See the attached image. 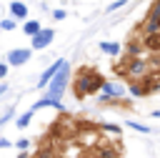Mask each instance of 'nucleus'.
<instances>
[{"label": "nucleus", "instance_id": "28", "mask_svg": "<svg viewBox=\"0 0 160 158\" xmlns=\"http://www.w3.org/2000/svg\"><path fill=\"white\" fill-rule=\"evenodd\" d=\"M150 115H152V118H160V108H158V110H152Z\"/></svg>", "mask_w": 160, "mask_h": 158}, {"label": "nucleus", "instance_id": "1", "mask_svg": "<svg viewBox=\"0 0 160 158\" xmlns=\"http://www.w3.org/2000/svg\"><path fill=\"white\" fill-rule=\"evenodd\" d=\"M105 78L98 73V70H80V75L75 78V98H85V95H92L102 88Z\"/></svg>", "mask_w": 160, "mask_h": 158}, {"label": "nucleus", "instance_id": "6", "mask_svg": "<svg viewBox=\"0 0 160 158\" xmlns=\"http://www.w3.org/2000/svg\"><path fill=\"white\" fill-rule=\"evenodd\" d=\"M52 40H55V30H52V28H42L35 38H30V50H42V48H48Z\"/></svg>", "mask_w": 160, "mask_h": 158}, {"label": "nucleus", "instance_id": "27", "mask_svg": "<svg viewBox=\"0 0 160 158\" xmlns=\"http://www.w3.org/2000/svg\"><path fill=\"white\" fill-rule=\"evenodd\" d=\"M8 88H10V85H8L5 80H0V95H5V93H8Z\"/></svg>", "mask_w": 160, "mask_h": 158}, {"label": "nucleus", "instance_id": "29", "mask_svg": "<svg viewBox=\"0 0 160 158\" xmlns=\"http://www.w3.org/2000/svg\"><path fill=\"white\" fill-rule=\"evenodd\" d=\"M18 158H30V155H28V153H20V155H18Z\"/></svg>", "mask_w": 160, "mask_h": 158}, {"label": "nucleus", "instance_id": "26", "mask_svg": "<svg viewBox=\"0 0 160 158\" xmlns=\"http://www.w3.org/2000/svg\"><path fill=\"white\" fill-rule=\"evenodd\" d=\"M12 145V140H8V138H0V148H10Z\"/></svg>", "mask_w": 160, "mask_h": 158}, {"label": "nucleus", "instance_id": "4", "mask_svg": "<svg viewBox=\"0 0 160 158\" xmlns=\"http://www.w3.org/2000/svg\"><path fill=\"white\" fill-rule=\"evenodd\" d=\"M125 95H128V90H125L120 83H110V80H105L102 88H100L98 100H100V103H112V100H120V98H125Z\"/></svg>", "mask_w": 160, "mask_h": 158}, {"label": "nucleus", "instance_id": "23", "mask_svg": "<svg viewBox=\"0 0 160 158\" xmlns=\"http://www.w3.org/2000/svg\"><path fill=\"white\" fill-rule=\"evenodd\" d=\"M12 115H15V108H8V110H5V115H0V125H2V123H8Z\"/></svg>", "mask_w": 160, "mask_h": 158}, {"label": "nucleus", "instance_id": "21", "mask_svg": "<svg viewBox=\"0 0 160 158\" xmlns=\"http://www.w3.org/2000/svg\"><path fill=\"white\" fill-rule=\"evenodd\" d=\"M12 145H15L20 153H25V150H28V145H30V140H28V138H20V140H18V143H12Z\"/></svg>", "mask_w": 160, "mask_h": 158}, {"label": "nucleus", "instance_id": "18", "mask_svg": "<svg viewBox=\"0 0 160 158\" xmlns=\"http://www.w3.org/2000/svg\"><path fill=\"white\" fill-rule=\"evenodd\" d=\"M15 28H18V23H15L12 18H2V20H0V30H8V33H10V30H15Z\"/></svg>", "mask_w": 160, "mask_h": 158}, {"label": "nucleus", "instance_id": "14", "mask_svg": "<svg viewBox=\"0 0 160 158\" xmlns=\"http://www.w3.org/2000/svg\"><path fill=\"white\" fill-rule=\"evenodd\" d=\"M142 48H148V50H160V33L148 35V38L142 40Z\"/></svg>", "mask_w": 160, "mask_h": 158}, {"label": "nucleus", "instance_id": "7", "mask_svg": "<svg viewBox=\"0 0 160 158\" xmlns=\"http://www.w3.org/2000/svg\"><path fill=\"white\" fill-rule=\"evenodd\" d=\"M65 65H68V60H65V58H58L50 68H45V73H42V75H40V80H38V88H48V83H50V80H52V78H55Z\"/></svg>", "mask_w": 160, "mask_h": 158}, {"label": "nucleus", "instance_id": "2", "mask_svg": "<svg viewBox=\"0 0 160 158\" xmlns=\"http://www.w3.org/2000/svg\"><path fill=\"white\" fill-rule=\"evenodd\" d=\"M68 83H70V63L48 83V88H45V95L42 98H50V100H60L62 98V93L68 90Z\"/></svg>", "mask_w": 160, "mask_h": 158}, {"label": "nucleus", "instance_id": "16", "mask_svg": "<svg viewBox=\"0 0 160 158\" xmlns=\"http://www.w3.org/2000/svg\"><path fill=\"white\" fill-rule=\"evenodd\" d=\"M125 125L132 128V130H138V133H152V128H148V125H142V123H138V120H128Z\"/></svg>", "mask_w": 160, "mask_h": 158}, {"label": "nucleus", "instance_id": "13", "mask_svg": "<svg viewBox=\"0 0 160 158\" xmlns=\"http://www.w3.org/2000/svg\"><path fill=\"white\" fill-rule=\"evenodd\" d=\"M140 50H142V45H140L138 40H128V45H125L128 58H140Z\"/></svg>", "mask_w": 160, "mask_h": 158}, {"label": "nucleus", "instance_id": "3", "mask_svg": "<svg viewBox=\"0 0 160 158\" xmlns=\"http://www.w3.org/2000/svg\"><path fill=\"white\" fill-rule=\"evenodd\" d=\"M118 73L128 75L130 83H132V80H140V78L148 75V63H145L142 58H128L125 65H118Z\"/></svg>", "mask_w": 160, "mask_h": 158}, {"label": "nucleus", "instance_id": "15", "mask_svg": "<svg viewBox=\"0 0 160 158\" xmlns=\"http://www.w3.org/2000/svg\"><path fill=\"white\" fill-rule=\"evenodd\" d=\"M32 115H35L32 110H25L22 115H18V118H15V125H18V128H28V125H30V120H32Z\"/></svg>", "mask_w": 160, "mask_h": 158}, {"label": "nucleus", "instance_id": "5", "mask_svg": "<svg viewBox=\"0 0 160 158\" xmlns=\"http://www.w3.org/2000/svg\"><path fill=\"white\" fill-rule=\"evenodd\" d=\"M32 58V50L30 48H12L10 53H8V68H20V65H25L28 60Z\"/></svg>", "mask_w": 160, "mask_h": 158}, {"label": "nucleus", "instance_id": "11", "mask_svg": "<svg viewBox=\"0 0 160 158\" xmlns=\"http://www.w3.org/2000/svg\"><path fill=\"white\" fill-rule=\"evenodd\" d=\"M100 50H102L105 55H110V58H115V55H120V50H122V45H120V43H115V40H102V43H100Z\"/></svg>", "mask_w": 160, "mask_h": 158}, {"label": "nucleus", "instance_id": "8", "mask_svg": "<svg viewBox=\"0 0 160 158\" xmlns=\"http://www.w3.org/2000/svg\"><path fill=\"white\" fill-rule=\"evenodd\" d=\"M10 18L18 23V20H28V5L22 0H12L10 3Z\"/></svg>", "mask_w": 160, "mask_h": 158}, {"label": "nucleus", "instance_id": "12", "mask_svg": "<svg viewBox=\"0 0 160 158\" xmlns=\"http://www.w3.org/2000/svg\"><path fill=\"white\" fill-rule=\"evenodd\" d=\"M40 30H42L40 20H25V23H22V33H25L28 38H35V35H38Z\"/></svg>", "mask_w": 160, "mask_h": 158}, {"label": "nucleus", "instance_id": "17", "mask_svg": "<svg viewBox=\"0 0 160 158\" xmlns=\"http://www.w3.org/2000/svg\"><path fill=\"white\" fill-rule=\"evenodd\" d=\"M148 18H152V20H160V0H152V3H150Z\"/></svg>", "mask_w": 160, "mask_h": 158}, {"label": "nucleus", "instance_id": "10", "mask_svg": "<svg viewBox=\"0 0 160 158\" xmlns=\"http://www.w3.org/2000/svg\"><path fill=\"white\" fill-rule=\"evenodd\" d=\"M42 108H55V110H62V103L60 100H50V98H40L38 103H32V113H38V110H42Z\"/></svg>", "mask_w": 160, "mask_h": 158}, {"label": "nucleus", "instance_id": "19", "mask_svg": "<svg viewBox=\"0 0 160 158\" xmlns=\"http://www.w3.org/2000/svg\"><path fill=\"white\" fill-rule=\"evenodd\" d=\"M118 155V150L112 148V145H102V150H100V158H115Z\"/></svg>", "mask_w": 160, "mask_h": 158}, {"label": "nucleus", "instance_id": "9", "mask_svg": "<svg viewBox=\"0 0 160 158\" xmlns=\"http://www.w3.org/2000/svg\"><path fill=\"white\" fill-rule=\"evenodd\" d=\"M140 28V33L148 38V35H155V33H160V20H152V18H145V23H140L138 25Z\"/></svg>", "mask_w": 160, "mask_h": 158}, {"label": "nucleus", "instance_id": "25", "mask_svg": "<svg viewBox=\"0 0 160 158\" xmlns=\"http://www.w3.org/2000/svg\"><path fill=\"white\" fill-rule=\"evenodd\" d=\"M65 15H68V13H65V10H60V8H58V10H52V18H55V20H65Z\"/></svg>", "mask_w": 160, "mask_h": 158}, {"label": "nucleus", "instance_id": "22", "mask_svg": "<svg viewBox=\"0 0 160 158\" xmlns=\"http://www.w3.org/2000/svg\"><path fill=\"white\" fill-rule=\"evenodd\" d=\"M125 3H128V0H115V3H110V5H108V13H115V10L125 8Z\"/></svg>", "mask_w": 160, "mask_h": 158}, {"label": "nucleus", "instance_id": "24", "mask_svg": "<svg viewBox=\"0 0 160 158\" xmlns=\"http://www.w3.org/2000/svg\"><path fill=\"white\" fill-rule=\"evenodd\" d=\"M8 70H10V68H8V63H5V60H0V80H5Z\"/></svg>", "mask_w": 160, "mask_h": 158}, {"label": "nucleus", "instance_id": "20", "mask_svg": "<svg viewBox=\"0 0 160 158\" xmlns=\"http://www.w3.org/2000/svg\"><path fill=\"white\" fill-rule=\"evenodd\" d=\"M100 128H102V130H108V133H115V135L122 130V128H120V125H115V123H102Z\"/></svg>", "mask_w": 160, "mask_h": 158}]
</instances>
